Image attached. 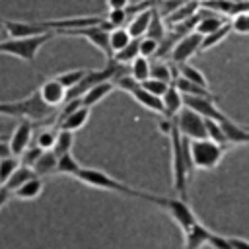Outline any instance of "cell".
Wrapping results in <instances>:
<instances>
[{
	"label": "cell",
	"mask_w": 249,
	"mask_h": 249,
	"mask_svg": "<svg viewBox=\"0 0 249 249\" xmlns=\"http://www.w3.org/2000/svg\"><path fill=\"white\" fill-rule=\"evenodd\" d=\"M169 136V148H171V181H173V189L177 191V195L181 198H187V179L189 173L193 171V163H191V154H189V138L181 136V132L175 126H171Z\"/></svg>",
	"instance_id": "6da1fadb"
},
{
	"label": "cell",
	"mask_w": 249,
	"mask_h": 249,
	"mask_svg": "<svg viewBox=\"0 0 249 249\" xmlns=\"http://www.w3.org/2000/svg\"><path fill=\"white\" fill-rule=\"evenodd\" d=\"M78 181L89 185V187H95V189H101V191H111V193H119V195H124V196H132V198H142L146 200L148 198V193L144 191H138L115 177H111L109 173L101 171V169H93V167H80L78 173L74 175Z\"/></svg>",
	"instance_id": "7a4b0ae2"
},
{
	"label": "cell",
	"mask_w": 249,
	"mask_h": 249,
	"mask_svg": "<svg viewBox=\"0 0 249 249\" xmlns=\"http://www.w3.org/2000/svg\"><path fill=\"white\" fill-rule=\"evenodd\" d=\"M54 113V107L47 105L39 91L31 93L29 97L21 101H2L0 103V115L4 117H19V119H29V121H43L49 119Z\"/></svg>",
	"instance_id": "3957f363"
},
{
	"label": "cell",
	"mask_w": 249,
	"mask_h": 249,
	"mask_svg": "<svg viewBox=\"0 0 249 249\" xmlns=\"http://www.w3.org/2000/svg\"><path fill=\"white\" fill-rule=\"evenodd\" d=\"M54 33H43V35H33V37H8L0 41V53L16 56L23 62H33L41 51V47L53 37Z\"/></svg>",
	"instance_id": "277c9868"
},
{
	"label": "cell",
	"mask_w": 249,
	"mask_h": 249,
	"mask_svg": "<svg viewBox=\"0 0 249 249\" xmlns=\"http://www.w3.org/2000/svg\"><path fill=\"white\" fill-rule=\"evenodd\" d=\"M226 152V146L210 140V138H189V154L193 169H214Z\"/></svg>",
	"instance_id": "5b68a950"
},
{
	"label": "cell",
	"mask_w": 249,
	"mask_h": 249,
	"mask_svg": "<svg viewBox=\"0 0 249 249\" xmlns=\"http://www.w3.org/2000/svg\"><path fill=\"white\" fill-rule=\"evenodd\" d=\"M146 200L152 202V204H156V206H160L161 210H165L173 218V222L181 228V231H187L195 222H198L196 216H195V212L191 210L187 198H181V196H163V195H152V193H148V198Z\"/></svg>",
	"instance_id": "8992f818"
},
{
	"label": "cell",
	"mask_w": 249,
	"mask_h": 249,
	"mask_svg": "<svg viewBox=\"0 0 249 249\" xmlns=\"http://www.w3.org/2000/svg\"><path fill=\"white\" fill-rule=\"evenodd\" d=\"M54 35H68V37H82L88 43H91L97 51L103 53V56L109 60L113 56V51L109 47V29L99 23V25H86V27H78V29H64V31H56Z\"/></svg>",
	"instance_id": "52a82bcc"
},
{
	"label": "cell",
	"mask_w": 249,
	"mask_h": 249,
	"mask_svg": "<svg viewBox=\"0 0 249 249\" xmlns=\"http://www.w3.org/2000/svg\"><path fill=\"white\" fill-rule=\"evenodd\" d=\"M175 126L177 130L181 132V136L185 138H206V119L202 115H198L196 111L189 109V107H183L177 115H175Z\"/></svg>",
	"instance_id": "ba28073f"
},
{
	"label": "cell",
	"mask_w": 249,
	"mask_h": 249,
	"mask_svg": "<svg viewBox=\"0 0 249 249\" xmlns=\"http://www.w3.org/2000/svg\"><path fill=\"white\" fill-rule=\"evenodd\" d=\"M200 41H202V35L200 33H196V31L185 33L181 39H177V43L169 51V58L175 64L187 62L191 56H195L196 53H200Z\"/></svg>",
	"instance_id": "9c48e42d"
},
{
	"label": "cell",
	"mask_w": 249,
	"mask_h": 249,
	"mask_svg": "<svg viewBox=\"0 0 249 249\" xmlns=\"http://www.w3.org/2000/svg\"><path fill=\"white\" fill-rule=\"evenodd\" d=\"M0 25L8 33V37H33L49 33V29L43 25V21H16V19H4L0 18Z\"/></svg>",
	"instance_id": "30bf717a"
},
{
	"label": "cell",
	"mask_w": 249,
	"mask_h": 249,
	"mask_svg": "<svg viewBox=\"0 0 249 249\" xmlns=\"http://www.w3.org/2000/svg\"><path fill=\"white\" fill-rule=\"evenodd\" d=\"M31 123L33 121H29V119H21L16 124V128H14V132H12L10 140H8L12 154L18 156V158L31 146V136H33V124Z\"/></svg>",
	"instance_id": "8fae6325"
},
{
	"label": "cell",
	"mask_w": 249,
	"mask_h": 249,
	"mask_svg": "<svg viewBox=\"0 0 249 249\" xmlns=\"http://www.w3.org/2000/svg\"><path fill=\"white\" fill-rule=\"evenodd\" d=\"M183 103L185 107L196 111L198 115H202L204 119H214V121H222L226 115L216 107V99L210 97H196V95H183Z\"/></svg>",
	"instance_id": "7c38bea8"
},
{
	"label": "cell",
	"mask_w": 249,
	"mask_h": 249,
	"mask_svg": "<svg viewBox=\"0 0 249 249\" xmlns=\"http://www.w3.org/2000/svg\"><path fill=\"white\" fill-rule=\"evenodd\" d=\"M37 91H39V95L43 97V101H45L47 105L54 107V109L60 107V105L64 103V99H66V88H64L56 78L45 80Z\"/></svg>",
	"instance_id": "4fadbf2b"
},
{
	"label": "cell",
	"mask_w": 249,
	"mask_h": 249,
	"mask_svg": "<svg viewBox=\"0 0 249 249\" xmlns=\"http://www.w3.org/2000/svg\"><path fill=\"white\" fill-rule=\"evenodd\" d=\"M156 6V4H154ZM154 6H148L144 10H138L136 14H132V18L128 19L126 23V29L130 33L132 39H140L146 35L148 27H150V21H152V12H154Z\"/></svg>",
	"instance_id": "5bb4252c"
},
{
	"label": "cell",
	"mask_w": 249,
	"mask_h": 249,
	"mask_svg": "<svg viewBox=\"0 0 249 249\" xmlns=\"http://www.w3.org/2000/svg\"><path fill=\"white\" fill-rule=\"evenodd\" d=\"M210 230L200 224V222H195L187 231H183L185 235V245L183 249H202V245H208V237H210Z\"/></svg>",
	"instance_id": "9a60e30c"
},
{
	"label": "cell",
	"mask_w": 249,
	"mask_h": 249,
	"mask_svg": "<svg viewBox=\"0 0 249 249\" xmlns=\"http://www.w3.org/2000/svg\"><path fill=\"white\" fill-rule=\"evenodd\" d=\"M115 89V84H113V80H105V82H99V84H95V86H91L80 99H82V105H86V107H93V105H97V103H101L111 91Z\"/></svg>",
	"instance_id": "2e32d148"
},
{
	"label": "cell",
	"mask_w": 249,
	"mask_h": 249,
	"mask_svg": "<svg viewBox=\"0 0 249 249\" xmlns=\"http://www.w3.org/2000/svg\"><path fill=\"white\" fill-rule=\"evenodd\" d=\"M161 103H163V117H167V119H175V115L185 107L183 93L173 84H169V88L161 95Z\"/></svg>",
	"instance_id": "e0dca14e"
},
{
	"label": "cell",
	"mask_w": 249,
	"mask_h": 249,
	"mask_svg": "<svg viewBox=\"0 0 249 249\" xmlns=\"http://www.w3.org/2000/svg\"><path fill=\"white\" fill-rule=\"evenodd\" d=\"M88 119H89V107L80 105V107H76L74 111H70L66 117H62L56 124H58V128L76 132V130H80V128L88 123Z\"/></svg>",
	"instance_id": "ac0fdd59"
},
{
	"label": "cell",
	"mask_w": 249,
	"mask_h": 249,
	"mask_svg": "<svg viewBox=\"0 0 249 249\" xmlns=\"http://www.w3.org/2000/svg\"><path fill=\"white\" fill-rule=\"evenodd\" d=\"M228 144H249V130L237 123H233L230 117H224L220 121Z\"/></svg>",
	"instance_id": "d6986e66"
},
{
	"label": "cell",
	"mask_w": 249,
	"mask_h": 249,
	"mask_svg": "<svg viewBox=\"0 0 249 249\" xmlns=\"http://www.w3.org/2000/svg\"><path fill=\"white\" fill-rule=\"evenodd\" d=\"M198 8H200V2H198V0L185 2V4H181L179 8H175L173 12H169V14L163 18V21L169 23V25H177V23H181V21L193 18V16L198 12Z\"/></svg>",
	"instance_id": "ffe728a7"
},
{
	"label": "cell",
	"mask_w": 249,
	"mask_h": 249,
	"mask_svg": "<svg viewBox=\"0 0 249 249\" xmlns=\"http://www.w3.org/2000/svg\"><path fill=\"white\" fill-rule=\"evenodd\" d=\"M41 193H43V179H41L39 175H35V177H31L29 181H25L21 187H18V189L12 193V196L18 198V200H33V198H37Z\"/></svg>",
	"instance_id": "44dd1931"
},
{
	"label": "cell",
	"mask_w": 249,
	"mask_h": 249,
	"mask_svg": "<svg viewBox=\"0 0 249 249\" xmlns=\"http://www.w3.org/2000/svg\"><path fill=\"white\" fill-rule=\"evenodd\" d=\"M35 175H37V173L33 171V167H29V165L21 163V165H18V167H16V171L10 175V179H8V181H6L2 187H4V189L10 193V195H12V193H14L18 187H21L25 181H29V179H31V177H35Z\"/></svg>",
	"instance_id": "7402d4cb"
},
{
	"label": "cell",
	"mask_w": 249,
	"mask_h": 249,
	"mask_svg": "<svg viewBox=\"0 0 249 249\" xmlns=\"http://www.w3.org/2000/svg\"><path fill=\"white\" fill-rule=\"evenodd\" d=\"M171 84H173L183 95H196V97H210V99H214V95L210 93L208 88H202V86H198V84H193V82H189V80L183 78V76L173 78Z\"/></svg>",
	"instance_id": "603a6c76"
},
{
	"label": "cell",
	"mask_w": 249,
	"mask_h": 249,
	"mask_svg": "<svg viewBox=\"0 0 249 249\" xmlns=\"http://www.w3.org/2000/svg\"><path fill=\"white\" fill-rule=\"evenodd\" d=\"M56 160H58V156H56L53 150H45V152L35 160V163H33L31 167H33V171H35L39 177L49 175V173H56Z\"/></svg>",
	"instance_id": "cb8c5ba5"
},
{
	"label": "cell",
	"mask_w": 249,
	"mask_h": 249,
	"mask_svg": "<svg viewBox=\"0 0 249 249\" xmlns=\"http://www.w3.org/2000/svg\"><path fill=\"white\" fill-rule=\"evenodd\" d=\"M230 31H231V25H230V21H226V23H224L222 27H218L216 31H212V33H208V35H202V41H200V53H204V51H208V49L220 45V43L230 35Z\"/></svg>",
	"instance_id": "d4e9b609"
},
{
	"label": "cell",
	"mask_w": 249,
	"mask_h": 249,
	"mask_svg": "<svg viewBox=\"0 0 249 249\" xmlns=\"http://www.w3.org/2000/svg\"><path fill=\"white\" fill-rule=\"evenodd\" d=\"M130 33H128V29L126 27H113V29H109V47H111V51H113V54L117 53V51H121L123 47H126L128 43H130ZM113 58V56H111Z\"/></svg>",
	"instance_id": "484cf974"
},
{
	"label": "cell",
	"mask_w": 249,
	"mask_h": 249,
	"mask_svg": "<svg viewBox=\"0 0 249 249\" xmlns=\"http://www.w3.org/2000/svg\"><path fill=\"white\" fill-rule=\"evenodd\" d=\"M177 68H179V76L187 78V80L193 82V84H198V86H202V88H208L206 76H204L196 66H193V64H189V62H183V64H177Z\"/></svg>",
	"instance_id": "4316f807"
},
{
	"label": "cell",
	"mask_w": 249,
	"mask_h": 249,
	"mask_svg": "<svg viewBox=\"0 0 249 249\" xmlns=\"http://www.w3.org/2000/svg\"><path fill=\"white\" fill-rule=\"evenodd\" d=\"M167 33L165 29V21H163V16L158 12V8L154 6V12H152V21H150V27L146 31V37H152L156 41H161L163 35Z\"/></svg>",
	"instance_id": "83f0119b"
},
{
	"label": "cell",
	"mask_w": 249,
	"mask_h": 249,
	"mask_svg": "<svg viewBox=\"0 0 249 249\" xmlns=\"http://www.w3.org/2000/svg\"><path fill=\"white\" fill-rule=\"evenodd\" d=\"M72 146H74V132H72V130L58 128L56 140H54V146H53V152H54L56 156H62V154L70 152Z\"/></svg>",
	"instance_id": "f1b7e54d"
},
{
	"label": "cell",
	"mask_w": 249,
	"mask_h": 249,
	"mask_svg": "<svg viewBox=\"0 0 249 249\" xmlns=\"http://www.w3.org/2000/svg\"><path fill=\"white\" fill-rule=\"evenodd\" d=\"M136 82H144L146 78H150V58L146 56H136L130 62V72H128Z\"/></svg>",
	"instance_id": "f546056e"
},
{
	"label": "cell",
	"mask_w": 249,
	"mask_h": 249,
	"mask_svg": "<svg viewBox=\"0 0 249 249\" xmlns=\"http://www.w3.org/2000/svg\"><path fill=\"white\" fill-rule=\"evenodd\" d=\"M82 165L78 163V160L70 154V152H66V154H62V156H58V160H56V173H62V175H76L78 173V169H80Z\"/></svg>",
	"instance_id": "4dcf8cb0"
},
{
	"label": "cell",
	"mask_w": 249,
	"mask_h": 249,
	"mask_svg": "<svg viewBox=\"0 0 249 249\" xmlns=\"http://www.w3.org/2000/svg\"><path fill=\"white\" fill-rule=\"evenodd\" d=\"M138 54H140V51H138V39H130V43L126 47H123L121 51H117L113 54V60L119 62V64H130Z\"/></svg>",
	"instance_id": "1f68e13d"
},
{
	"label": "cell",
	"mask_w": 249,
	"mask_h": 249,
	"mask_svg": "<svg viewBox=\"0 0 249 249\" xmlns=\"http://www.w3.org/2000/svg\"><path fill=\"white\" fill-rule=\"evenodd\" d=\"M128 16H130L128 8H124V10H109V12L103 16V19H105L107 29H113V27H124Z\"/></svg>",
	"instance_id": "d6a6232c"
},
{
	"label": "cell",
	"mask_w": 249,
	"mask_h": 249,
	"mask_svg": "<svg viewBox=\"0 0 249 249\" xmlns=\"http://www.w3.org/2000/svg\"><path fill=\"white\" fill-rule=\"evenodd\" d=\"M86 72L88 70H84V68H74V70H66V72H62V74H58V76H54L64 88H66V91L68 89H72L84 76H86Z\"/></svg>",
	"instance_id": "836d02e7"
},
{
	"label": "cell",
	"mask_w": 249,
	"mask_h": 249,
	"mask_svg": "<svg viewBox=\"0 0 249 249\" xmlns=\"http://www.w3.org/2000/svg\"><path fill=\"white\" fill-rule=\"evenodd\" d=\"M206 138L222 144V146H228V140H226V134H224V128L220 124V121H214V119H206Z\"/></svg>",
	"instance_id": "e575fe53"
},
{
	"label": "cell",
	"mask_w": 249,
	"mask_h": 249,
	"mask_svg": "<svg viewBox=\"0 0 249 249\" xmlns=\"http://www.w3.org/2000/svg\"><path fill=\"white\" fill-rule=\"evenodd\" d=\"M18 165H19V160L14 154H10L6 158H0V187L10 179V175L16 171Z\"/></svg>",
	"instance_id": "d590c367"
},
{
	"label": "cell",
	"mask_w": 249,
	"mask_h": 249,
	"mask_svg": "<svg viewBox=\"0 0 249 249\" xmlns=\"http://www.w3.org/2000/svg\"><path fill=\"white\" fill-rule=\"evenodd\" d=\"M150 76L152 78H158V80H163V82H173V72H171V66L163 60H158V62H150Z\"/></svg>",
	"instance_id": "8d00e7d4"
},
{
	"label": "cell",
	"mask_w": 249,
	"mask_h": 249,
	"mask_svg": "<svg viewBox=\"0 0 249 249\" xmlns=\"http://www.w3.org/2000/svg\"><path fill=\"white\" fill-rule=\"evenodd\" d=\"M231 31L239 33V35H249V12H239L235 16H231Z\"/></svg>",
	"instance_id": "74e56055"
},
{
	"label": "cell",
	"mask_w": 249,
	"mask_h": 249,
	"mask_svg": "<svg viewBox=\"0 0 249 249\" xmlns=\"http://www.w3.org/2000/svg\"><path fill=\"white\" fill-rule=\"evenodd\" d=\"M140 86L144 88V89H148L150 93H154V95H158V97H161L163 93H165V89L169 88V82H163V80H158V78H146L144 82H140Z\"/></svg>",
	"instance_id": "f35d334b"
},
{
	"label": "cell",
	"mask_w": 249,
	"mask_h": 249,
	"mask_svg": "<svg viewBox=\"0 0 249 249\" xmlns=\"http://www.w3.org/2000/svg\"><path fill=\"white\" fill-rule=\"evenodd\" d=\"M158 47H160V41H156V39H152V37H146V35H144V37L138 39V51H140V56H146V58L156 56Z\"/></svg>",
	"instance_id": "ab89813d"
},
{
	"label": "cell",
	"mask_w": 249,
	"mask_h": 249,
	"mask_svg": "<svg viewBox=\"0 0 249 249\" xmlns=\"http://www.w3.org/2000/svg\"><path fill=\"white\" fill-rule=\"evenodd\" d=\"M54 140H56V132L54 130H41L39 134H37V138H35V144L39 146V148H43V150H53V146H54Z\"/></svg>",
	"instance_id": "60d3db41"
},
{
	"label": "cell",
	"mask_w": 249,
	"mask_h": 249,
	"mask_svg": "<svg viewBox=\"0 0 249 249\" xmlns=\"http://www.w3.org/2000/svg\"><path fill=\"white\" fill-rule=\"evenodd\" d=\"M208 245H210L212 249H233L230 237H224V235L214 233V231H212L210 237H208Z\"/></svg>",
	"instance_id": "b9f144b4"
},
{
	"label": "cell",
	"mask_w": 249,
	"mask_h": 249,
	"mask_svg": "<svg viewBox=\"0 0 249 249\" xmlns=\"http://www.w3.org/2000/svg\"><path fill=\"white\" fill-rule=\"evenodd\" d=\"M43 152H45V150H43V148H39L37 144H35V146H29V148L21 154V161H23L25 165H29V167H31V165L35 163V160H37Z\"/></svg>",
	"instance_id": "7bdbcfd3"
},
{
	"label": "cell",
	"mask_w": 249,
	"mask_h": 249,
	"mask_svg": "<svg viewBox=\"0 0 249 249\" xmlns=\"http://www.w3.org/2000/svg\"><path fill=\"white\" fill-rule=\"evenodd\" d=\"M130 0H107V8L109 10H124L128 8Z\"/></svg>",
	"instance_id": "ee69618b"
},
{
	"label": "cell",
	"mask_w": 249,
	"mask_h": 249,
	"mask_svg": "<svg viewBox=\"0 0 249 249\" xmlns=\"http://www.w3.org/2000/svg\"><path fill=\"white\" fill-rule=\"evenodd\" d=\"M230 241H231V247H233V249H249V241H245V239L230 237Z\"/></svg>",
	"instance_id": "f6af8a7d"
},
{
	"label": "cell",
	"mask_w": 249,
	"mask_h": 249,
	"mask_svg": "<svg viewBox=\"0 0 249 249\" xmlns=\"http://www.w3.org/2000/svg\"><path fill=\"white\" fill-rule=\"evenodd\" d=\"M10 154H12L10 144L6 142V138H0V158H6V156H10Z\"/></svg>",
	"instance_id": "bcb514c9"
},
{
	"label": "cell",
	"mask_w": 249,
	"mask_h": 249,
	"mask_svg": "<svg viewBox=\"0 0 249 249\" xmlns=\"http://www.w3.org/2000/svg\"><path fill=\"white\" fill-rule=\"evenodd\" d=\"M10 198H12V195H10V193H8L4 187H0V210L4 208V204H6Z\"/></svg>",
	"instance_id": "7dc6e473"
},
{
	"label": "cell",
	"mask_w": 249,
	"mask_h": 249,
	"mask_svg": "<svg viewBox=\"0 0 249 249\" xmlns=\"http://www.w3.org/2000/svg\"><path fill=\"white\" fill-rule=\"evenodd\" d=\"M228 2H237L239 4V2H249V0H228Z\"/></svg>",
	"instance_id": "c3c4849f"
},
{
	"label": "cell",
	"mask_w": 249,
	"mask_h": 249,
	"mask_svg": "<svg viewBox=\"0 0 249 249\" xmlns=\"http://www.w3.org/2000/svg\"><path fill=\"white\" fill-rule=\"evenodd\" d=\"M0 138H4V136H0Z\"/></svg>",
	"instance_id": "681fc988"
}]
</instances>
